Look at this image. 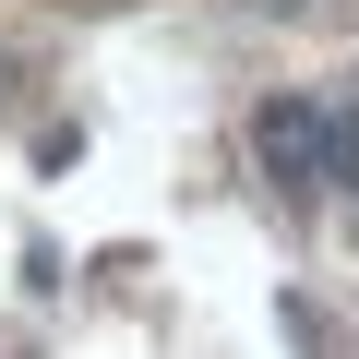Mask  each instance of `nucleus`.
<instances>
[{
  "instance_id": "nucleus-1",
  "label": "nucleus",
  "mask_w": 359,
  "mask_h": 359,
  "mask_svg": "<svg viewBox=\"0 0 359 359\" xmlns=\"http://www.w3.org/2000/svg\"><path fill=\"white\" fill-rule=\"evenodd\" d=\"M252 156H264L276 192H323V180L347 168V108H323V96H264V108H252Z\"/></svg>"
},
{
  "instance_id": "nucleus-2",
  "label": "nucleus",
  "mask_w": 359,
  "mask_h": 359,
  "mask_svg": "<svg viewBox=\"0 0 359 359\" xmlns=\"http://www.w3.org/2000/svg\"><path fill=\"white\" fill-rule=\"evenodd\" d=\"M335 192H359V108H347V168H335Z\"/></svg>"
},
{
  "instance_id": "nucleus-3",
  "label": "nucleus",
  "mask_w": 359,
  "mask_h": 359,
  "mask_svg": "<svg viewBox=\"0 0 359 359\" xmlns=\"http://www.w3.org/2000/svg\"><path fill=\"white\" fill-rule=\"evenodd\" d=\"M264 13H287V0H264Z\"/></svg>"
}]
</instances>
